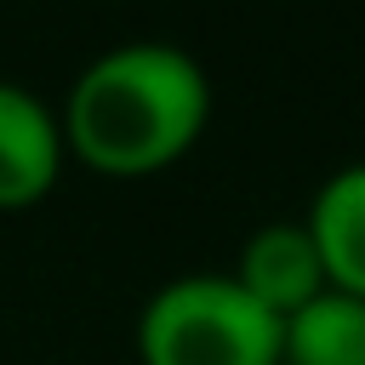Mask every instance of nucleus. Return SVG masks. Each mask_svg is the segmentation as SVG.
<instances>
[{"instance_id": "f257e3e1", "label": "nucleus", "mask_w": 365, "mask_h": 365, "mask_svg": "<svg viewBox=\"0 0 365 365\" xmlns=\"http://www.w3.org/2000/svg\"><path fill=\"white\" fill-rule=\"evenodd\" d=\"M211 120L205 68L165 40H131L91 57L57 114L63 154L103 177H148L177 165Z\"/></svg>"}, {"instance_id": "f03ea898", "label": "nucleus", "mask_w": 365, "mask_h": 365, "mask_svg": "<svg viewBox=\"0 0 365 365\" xmlns=\"http://www.w3.org/2000/svg\"><path fill=\"white\" fill-rule=\"evenodd\" d=\"M143 365H279V319L228 274L165 279L137 314Z\"/></svg>"}, {"instance_id": "7ed1b4c3", "label": "nucleus", "mask_w": 365, "mask_h": 365, "mask_svg": "<svg viewBox=\"0 0 365 365\" xmlns=\"http://www.w3.org/2000/svg\"><path fill=\"white\" fill-rule=\"evenodd\" d=\"M63 131L57 114L17 80H0V211H23L57 188Z\"/></svg>"}, {"instance_id": "20e7f679", "label": "nucleus", "mask_w": 365, "mask_h": 365, "mask_svg": "<svg viewBox=\"0 0 365 365\" xmlns=\"http://www.w3.org/2000/svg\"><path fill=\"white\" fill-rule=\"evenodd\" d=\"M257 308H268L274 319L297 314L308 297L325 291V268H319V251L308 240L302 222H262L245 245H240V262L228 274Z\"/></svg>"}, {"instance_id": "39448f33", "label": "nucleus", "mask_w": 365, "mask_h": 365, "mask_svg": "<svg viewBox=\"0 0 365 365\" xmlns=\"http://www.w3.org/2000/svg\"><path fill=\"white\" fill-rule=\"evenodd\" d=\"M302 228L319 251L325 285L365 297V160H354V165H342L319 182Z\"/></svg>"}, {"instance_id": "423d86ee", "label": "nucleus", "mask_w": 365, "mask_h": 365, "mask_svg": "<svg viewBox=\"0 0 365 365\" xmlns=\"http://www.w3.org/2000/svg\"><path fill=\"white\" fill-rule=\"evenodd\" d=\"M279 365H365V297L325 285L279 319Z\"/></svg>"}]
</instances>
